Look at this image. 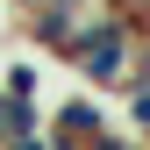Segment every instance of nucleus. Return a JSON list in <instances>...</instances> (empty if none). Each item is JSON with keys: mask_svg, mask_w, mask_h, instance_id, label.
<instances>
[{"mask_svg": "<svg viewBox=\"0 0 150 150\" xmlns=\"http://www.w3.org/2000/svg\"><path fill=\"white\" fill-rule=\"evenodd\" d=\"M100 129H115V122H107L100 107H93L86 93H79V100H64L57 115H50V143H71V150H93V136H100Z\"/></svg>", "mask_w": 150, "mask_h": 150, "instance_id": "f257e3e1", "label": "nucleus"}, {"mask_svg": "<svg viewBox=\"0 0 150 150\" xmlns=\"http://www.w3.org/2000/svg\"><path fill=\"white\" fill-rule=\"evenodd\" d=\"M0 93H14V100H36V93H43V71H36L29 57H7V64H0Z\"/></svg>", "mask_w": 150, "mask_h": 150, "instance_id": "f03ea898", "label": "nucleus"}, {"mask_svg": "<svg viewBox=\"0 0 150 150\" xmlns=\"http://www.w3.org/2000/svg\"><path fill=\"white\" fill-rule=\"evenodd\" d=\"M122 100H129V122L150 136V79H136V86H122Z\"/></svg>", "mask_w": 150, "mask_h": 150, "instance_id": "7ed1b4c3", "label": "nucleus"}, {"mask_svg": "<svg viewBox=\"0 0 150 150\" xmlns=\"http://www.w3.org/2000/svg\"><path fill=\"white\" fill-rule=\"evenodd\" d=\"M7 7H14V14H36V7H50V0H7Z\"/></svg>", "mask_w": 150, "mask_h": 150, "instance_id": "20e7f679", "label": "nucleus"}]
</instances>
